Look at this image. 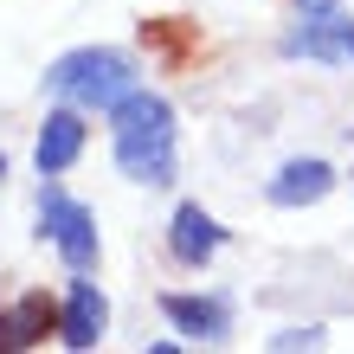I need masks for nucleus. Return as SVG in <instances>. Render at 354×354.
<instances>
[{
    "label": "nucleus",
    "mask_w": 354,
    "mask_h": 354,
    "mask_svg": "<svg viewBox=\"0 0 354 354\" xmlns=\"http://www.w3.org/2000/svg\"><path fill=\"white\" fill-rule=\"evenodd\" d=\"M110 155L136 187H174V103L136 84L110 103Z\"/></svg>",
    "instance_id": "nucleus-1"
},
{
    "label": "nucleus",
    "mask_w": 354,
    "mask_h": 354,
    "mask_svg": "<svg viewBox=\"0 0 354 354\" xmlns=\"http://www.w3.org/2000/svg\"><path fill=\"white\" fill-rule=\"evenodd\" d=\"M46 91L77 103V110H103L110 116V103L122 91H136V65L122 52H110V46H77V52L46 65Z\"/></svg>",
    "instance_id": "nucleus-2"
},
{
    "label": "nucleus",
    "mask_w": 354,
    "mask_h": 354,
    "mask_svg": "<svg viewBox=\"0 0 354 354\" xmlns=\"http://www.w3.org/2000/svg\"><path fill=\"white\" fill-rule=\"evenodd\" d=\"M39 239L58 245V258H65L71 277L77 270H97V219H91V206H77L58 180H46V194H39Z\"/></svg>",
    "instance_id": "nucleus-3"
},
{
    "label": "nucleus",
    "mask_w": 354,
    "mask_h": 354,
    "mask_svg": "<svg viewBox=\"0 0 354 354\" xmlns=\"http://www.w3.org/2000/svg\"><path fill=\"white\" fill-rule=\"evenodd\" d=\"M297 26L283 32V58H309V65H335L348 58V7L342 0H290Z\"/></svg>",
    "instance_id": "nucleus-4"
},
{
    "label": "nucleus",
    "mask_w": 354,
    "mask_h": 354,
    "mask_svg": "<svg viewBox=\"0 0 354 354\" xmlns=\"http://www.w3.org/2000/svg\"><path fill=\"white\" fill-rule=\"evenodd\" d=\"M84 142H91L84 110H77V103H58V110L39 122V142H32V168H39V180H58L77 155H84Z\"/></svg>",
    "instance_id": "nucleus-5"
},
{
    "label": "nucleus",
    "mask_w": 354,
    "mask_h": 354,
    "mask_svg": "<svg viewBox=\"0 0 354 354\" xmlns=\"http://www.w3.org/2000/svg\"><path fill=\"white\" fill-rule=\"evenodd\" d=\"M335 168H328L322 155H297V161H283L277 174H270V187H264V200L270 206H283V213H297V206H316V200H328L335 194Z\"/></svg>",
    "instance_id": "nucleus-6"
},
{
    "label": "nucleus",
    "mask_w": 354,
    "mask_h": 354,
    "mask_svg": "<svg viewBox=\"0 0 354 354\" xmlns=\"http://www.w3.org/2000/svg\"><path fill=\"white\" fill-rule=\"evenodd\" d=\"M103 328H110V303L91 283V270H77V283L65 290V309H58V342L65 348H97Z\"/></svg>",
    "instance_id": "nucleus-7"
},
{
    "label": "nucleus",
    "mask_w": 354,
    "mask_h": 354,
    "mask_svg": "<svg viewBox=\"0 0 354 354\" xmlns=\"http://www.w3.org/2000/svg\"><path fill=\"white\" fill-rule=\"evenodd\" d=\"M219 245H225V225L206 213V206H174V219H168V252H174V264H187V270H200V264H213L219 258Z\"/></svg>",
    "instance_id": "nucleus-8"
},
{
    "label": "nucleus",
    "mask_w": 354,
    "mask_h": 354,
    "mask_svg": "<svg viewBox=\"0 0 354 354\" xmlns=\"http://www.w3.org/2000/svg\"><path fill=\"white\" fill-rule=\"evenodd\" d=\"M46 335H58V303L46 290H26L13 309H0V354L7 348H39Z\"/></svg>",
    "instance_id": "nucleus-9"
},
{
    "label": "nucleus",
    "mask_w": 354,
    "mask_h": 354,
    "mask_svg": "<svg viewBox=\"0 0 354 354\" xmlns=\"http://www.w3.org/2000/svg\"><path fill=\"white\" fill-rule=\"evenodd\" d=\"M161 316H168L180 335H194V342H225L232 335V303L225 297H161Z\"/></svg>",
    "instance_id": "nucleus-10"
},
{
    "label": "nucleus",
    "mask_w": 354,
    "mask_h": 354,
    "mask_svg": "<svg viewBox=\"0 0 354 354\" xmlns=\"http://www.w3.org/2000/svg\"><path fill=\"white\" fill-rule=\"evenodd\" d=\"M270 348H322V328H283V335H270Z\"/></svg>",
    "instance_id": "nucleus-11"
},
{
    "label": "nucleus",
    "mask_w": 354,
    "mask_h": 354,
    "mask_svg": "<svg viewBox=\"0 0 354 354\" xmlns=\"http://www.w3.org/2000/svg\"><path fill=\"white\" fill-rule=\"evenodd\" d=\"M348 58H354V19H348Z\"/></svg>",
    "instance_id": "nucleus-12"
}]
</instances>
